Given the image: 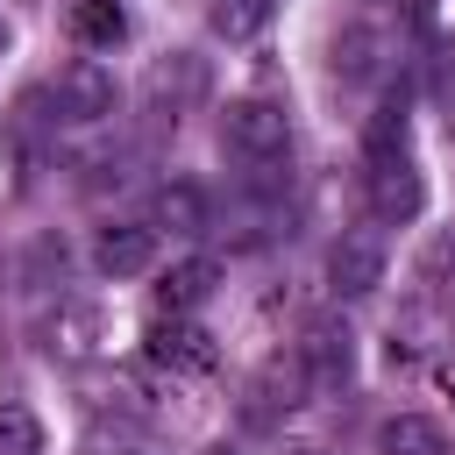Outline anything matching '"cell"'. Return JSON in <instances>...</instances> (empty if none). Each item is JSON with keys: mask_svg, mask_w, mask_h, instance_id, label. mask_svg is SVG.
I'll list each match as a JSON object with an SVG mask.
<instances>
[{"mask_svg": "<svg viewBox=\"0 0 455 455\" xmlns=\"http://www.w3.org/2000/svg\"><path fill=\"white\" fill-rule=\"evenodd\" d=\"M220 149L249 171V178H270L284 156H291V114L263 92H242L220 107Z\"/></svg>", "mask_w": 455, "mask_h": 455, "instance_id": "6da1fadb", "label": "cell"}, {"mask_svg": "<svg viewBox=\"0 0 455 455\" xmlns=\"http://www.w3.org/2000/svg\"><path fill=\"white\" fill-rule=\"evenodd\" d=\"M50 107H57V121H71V128H100V121H114L121 85H114L107 64L78 57V64H64V71L50 78Z\"/></svg>", "mask_w": 455, "mask_h": 455, "instance_id": "7a4b0ae2", "label": "cell"}, {"mask_svg": "<svg viewBox=\"0 0 455 455\" xmlns=\"http://www.w3.org/2000/svg\"><path fill=\"white\" fill-rule=\"evenodd\" d=\"M363 192H370V213H377L384 228H405V220H419V206H427V178H419V164H412L405 149H398V156H370Z\"/></svg>", "mask_w": 455, "mask_h": 455, "instance_id": "3957f363", "label": "cell"}, {"mask_svg": "<svg viewBox=\"0 0 455 455\" xmlns=\"http://www.w3.org/2000/svg\"><path fill=\"white\" fill-rule=\"evenodd\" d=\"M291 355H299V370H306V391H320V398L348 391V377H355V334H348L341 320H313Z\"/></svg>", "mask_w": 455, "mask_h": 455, "instance_id": "277c9868", "label": "cell"}, {"mask_svg": "<svg viewBox=\"0 0 455 455\" xmlns=\"http://www.w3.org/2000/svg\"><path fill=\"white\" fill-rule=\"evenodd\" d=\"M384 270H391V256H384V242H377L370 228H348V235L327 249V291H334V299H370V291L384 284Z\"/></svg>", "mask_w": 455, "mask_h": 455, "instance_id": "5b68a950", "label": "cell"}, {"mask_svg": "<svg viewBox=\"0 0 455 455\" xmlns=\"http://www.w3.org/2000/svg\"><path fill=\"white\" fill-rule=\"evenodd\" d=\"M92 270L100 277H149L156 270V220H107L92 235Z\"/></svg>", "mask_w": 455, "mask_h": 455, "instance_id": "8992f818", "label": "cell"}, {"mask_svg": "<svg viewBox=\"0 0 455 455\" xmlns=\"http://www.w3.org/2000/svg\"><path fill=\"white\" fill-rule=\"evenodd\" d=\"M199 92H206V64H199V57L178 50V57H164V64H149V114H156V121H178Z\"/></svg>", "mask_w": 455, "mask_h": 455, "instance_id": "52a82bcc", "label": "cell"}, {"mask_svg": "<svg viewBox=\"0 0 455 455\" xmlns=\"http://www.w3.org/2000/svg\"><path fill=\"white\" fill-rule=\"evenodd\" d=\"M149 355H156L164 370H206V363H213V334H206L192 313H164V320L149 327Z\"/></svg>", "mask_w": 455, "mask_h": 455, "instance_id": "ba28073f", "label": "cell"}, {"mask_svg": "<svg viewBox=\"0 0 455 455\" xmlns=\"http://www.w3.org/2000/svg\"><path fill=\"white\" fill-rule=\"evenodd\" d=\"M149 220L171 228V235H206V228H213V199H206V185H192V178H164L156 199H149Z\"/></svg>", "mask_w": 455, "mask_h": 455, "instance_id": "9c48e42d", "label": "cell"}, {"mask_svg": "<svg viewBox=\"0 0 455 455\" xmlns=\"http://www.w3.org/2000/svg\"><path fill=\"white\" fill-rule=\"evenodd\" d=\"M100 313L92 306H57L50 320H43V355H57V363H92L100 355Z\"/></svg>", "mask_w": 455, "mask_h": 455, "instance_id": "30bf717a", "label": "cell"}, {"mask_svg": "<svg viewBox=\"0 0 455 455\" xmlns=\"http://www.w3.org/2000/svg\"><path fill=\"white\" fill-rule=\"evenodd\" d=\"M377 455H455V448H448L441 419H427V412H391V419L377 427Z\"/></svg>", "mask_w": 455, "mask_h": 455, "instance_id": "8fae6325", "label": "cell"}, {"mask_svg": "<svg viewBox=\"0 0 455 455\" xmlns=\"http://www.w3.org/2000/svg\"><path fill=\"white\" fill-rule=\"evenodd\" d=\"M213 277H220V270H213L206 256H185V263H171V270H164L156 306H164V313H199V306H206V291H213Z\"/></svg>", "mask_w": 455, "mask_h": 455, "instance_id": "7c38bea8", "label": "cell"}, {"mask_svg": "<svg viewBox=\"0 0 455 455\" xmlns=\"http://www.w3.org/2000/svg\"><path fill=\"white\" fill-rule=\"evenodd\" d=\"M71 36L85 50H114V43H128V7L121 0H71Z\"/></svg>", "mask_w": 455, "mask_h": 455, "instance_id": "4fadbf2b", "label": "cell"}, {"mask_svg": "<svg viewBox=\"0 0 455 455\" xmlns=\"http://www.w3.org/2000/svg\"><path fill=\"white\" fill-rule=\"evenodd\" d=\"M405 149V100H384L363 128V156H398Z\"/></svg>", "mask_w": 455, "mask_h": 455, "instance_id": "5bb4252c", "label": "cell"}, {"mask_svg": "<svg viewBox=\"0 0 455 455\" xmlns=\"http://www.w3.org/2000/svg\"><path fill=\"white\" fill-rule=\"evenodd\" d=\"M0 455H43V419L28 405H0Z\"/></svg>", "mask_w": 455, "mask_h": 455, "instance_id": "9a60e30c", "label": "cell"}, {"mask_svg": "<svg viewBox=\"0 0 455 455\" xmlns=\"http://www.w3.org/2000/svg\"><path fill=\"white\" fill-rule=\"evenodd\" d=\"M270 14V0H213V28L220 36H256Z\"/></svg>", "mask_w": 455, "mask_h": 455, "instance_id": "2e32d148", "label": "cell"}, {"mask_svg": "<svg viewBox=\"0 0 455 455\" xmlns=\"http://www.w3.org/2000/svg\"><path fill=\"white\" fill-rule=\"evenodd\" d=\"M92 455H149V441H128V434H92Z\"/></svg>", "mask_w": 455, "mask_h": 455, "instance_id": "e0dca14e", "label": "cell"}, {"mask_svg": "<svg viewBox=\"0 0 455 455\" xmlns=\"http://www.w3.org/2000/svg\"><path fill=\"white\" fill-rule=\"evenodd\" d=\"M199 455H235V448H228V441H213V448H199Z\"/></svg>", "mask_w": 455, "mask_h": 455, "instance_id": "ac0fdd59", "label": "cell"}, {"mask_svg": "<svg viewBox=\"0 0 455 455\" xmlns=\"http://www.w3.org/2000/svg\"><path fill=\"white\" fill-rule=\"evenodd\" d=\"M0 50H7V28H0Z\"/></svg>", "mask_w": 455, "mask_h": 455, "instance_id": "d6986e66", "label": "cell"}]
</instances>
